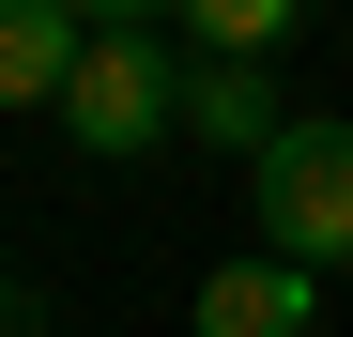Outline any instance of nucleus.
Listing matches in <instances>:
<instances>
[{
  "label": "nucleus",
  "mask_w": 353,
  "mask_h": 337,
  "mask_svg": "<svg viewBox=\"0 0 353 337\" xmlns=\"http://www.w3.org/2000/svg\"><path fill=\"white\" fill-rule=\"evenodd\" d=\"M62 138H77V153H154V138H185V77H169V46H154L139 16H108V31L77 46Z\"/></svg>",
  "instance_id": "obj_1"
},
{
  "label": "nucleus",
  "mask_w": 353,
  "mask_h": 337,
  "mask_svg": "<svg viewBox=\"0 0 353 337\" xmlns=\"http://www.w3.org/2000/svg\"><path fill=\"white\" fill-rule=\"evenodd\" d=\"M261 261H353V123H292L261 153Z\"/></svg>",
  "instance_id": "obj_2"
},
{
  "label": "nucleus",
  "mask_w": 353,
  "mask_h": 337,
  "mask_svg": "<svg viewBox=\"0 0 353 337\" xmlns=\"http://www.w3.org/2000/svg\"><path fill=\"white\" fill-rule=\"evenodd\" d=\"M307 322H323L307 261H215L200 276V337H307Z\"/></svg>",
  "instance_id": "obj_3"
},
{
  "label": "nucleus",
  "mask_w": 353,
  "mask_h": 337,
  "mask_svg": "<svg viewBox=\"0 0 353 337\" xmlns=\"http://www.w3.org/2000/svg\"><path fill=\"white\" fill-rule=\"evenodd\" d=\"M77 46H92V16H77V0H0V107H62Z\"/></svg>",
  "instance_id": "obj_4"
},
{
  "label": "nucleus",
  "mask_w": 353,
  "mask_h": 337,
  "mask_svg": "<svg viewBox=\"0 0 353 337\" xmlns=\"http://www.w3.org/2000/svg\"><path fill=\"white\" fill-rule=\"evenodd\" d=\"M185 138H215V153H246V168H261V153L292 138V107H276L246 62H185Z\"/></svg>",
  "instance_id": "obj_5"
},
{
  "label": "nucleus",
  "mask_w": 353,
  "mask_h": 337,
  "mask_svg": "<svg viewBox=\"0 0 353 337\" xmlns=\"http://www.w3.org/2000/svg\"><path fill=\"white\" fill-rule=\"evenodd\" d=\"M185 31H200V62L261 77V46H292V0H185Z\"/></svg>",
  "instance_id": "obj_6"
},
{
  "label": "nucleus",
  "mask_w": 353,
  "mask_h": 337,
  "mask_svg": "<svg viewBox=\"0 0 353 337\" xmlns=\"http://www.w3.org/2000/svg\"><path fill=\"white\" fill-rule=\"evenodd\" d=\"M0 322H16V276H0Z\"/></svg>",
  "instance_id": "obj_7"
}]
</instances>
